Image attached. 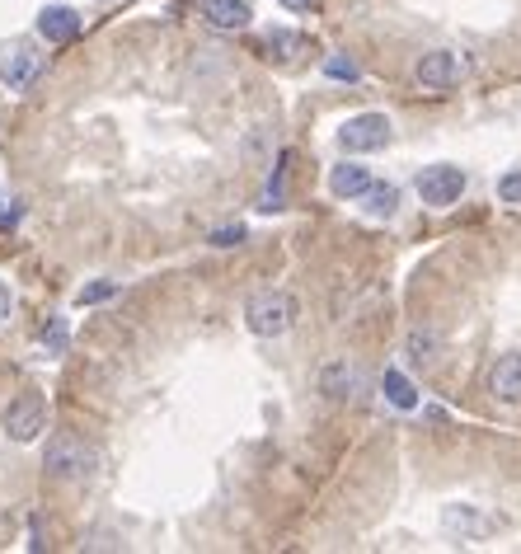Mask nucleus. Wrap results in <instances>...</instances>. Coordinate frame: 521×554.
I'll return each mask as SVG.
<instances>
[{
	"mask_svg": "<svg viewBox=\"0 0 521 554\" xmlns=\"http://www.w3.org/2000/svg\"><path fill=\"white\" fill-rule=\"evenodd\" d=\"M216 249H230V245H245V226H221V231L212 235Z\"/></svg>",
	"mask_w": 521,
	"mask_h": 554,
	"instance_id": "5701e85b",
	"label": "nucleus"
},
{
	"mask_svg": "<svg viewBox=\"0 0 521 554\" xmlns=\"http://www.w3.org/2000/svg\"><path fill=\"white\" fill-rule=\"evenodd\" d=\"M489 390L503 404H521V353H503L489 371Z\"/></svg>",
	"mask_w": 521,
	"mask_h": 554,
	"instance_id": "9b49d317",
	"label": "nucleus"
},
{
	"mask_svg": "<svg viewBox=\"0 0 521 554\" xmlns=\"http://www.w3.org/2000/svg\"><path fill=\"white\" fill-rule=\"evenodd\" d=\"M320 390H324V400H334V404H348L362 395V371L353 367V362H329V367L320 371Z\"/></svg>",
	"mask_w": 521,
	"mask_h": 554,
	"instance_id": "6e6552de",
	"label": "nucleus"
},
{
	"mask_svg": "<svg viewBox=\"0 0 521 554\" xmlns=\"http://www.w3.org/2000/svg\"><path fill=\"white\" fill-rule=\"evenodd\" d=\"M202 19L221 33H240V29H249L254 5H249V0H207V5H202Z\"/></svg>",
	"mask_w": 521,
	"mask_h": 554,
	"instance_id": "1a4fd4ad",
	"label": "nucleus"
},
{
	"mask_svg": "<svg viewBox=\"0 0 521 554\" xmlns=\"http://www.w3.org/2000/svg\"><path fill=\"white\" fill-rule=\"evenodd\" d=\"M263 47H268V57H282V62H292L296 52H301V33L273 29V33H268V38H263Z\"/></svg>",
	"mask_w": 521,
	"mask_h": 554,
	"instance_id": "f3484780",
	"label": "nucleus"
},
{
	"mask_svg": "<svg viewBox=\"0 0 521 554\" xmlns=\"http://www.w3.org/2000/svg\"><path fill=\"white\" fill-rule=\"evenodd\" d=\"M43 66H47V57L33 43H24V38L0 47V85L5 90H15V94L33 90V80L43 76Z\"/></svg>",
	"mask_w": 521,
	"mask_h": 554,
	"instance_id": "7ed1b4c3",
	"label": "nucleus"
},
{
	"mask_svg": "<svg viewBox=\"0 0 521 554\" xmlns=\"http://www.w3.org/2000/svg\"><path fill=\"white\" fill-rule=\"evenodd\" d=\"M329 188H334V198H362L371 188V174L367 165H334V174H329Z\"/></svg>",
	"mask_w": 521,
	"mask_h": 554,
	"instance_id": "ddd939ff",
	"label": "nucleus"
},
{
	"mask_svg": "<svg viewBox=\"0 0 521 554\" xmlns=\"http://www.w3.org/2000/svg\"><path fill=\"white\" fill-rule=\"evenodd\" d=\"M442 526H446V531H465V536H470V531H479V512H470V508H446L442 512Z\"/></svg>",
	"mask_w": 521,
	"mask_h": 554,
	"instance_id": "6ab92c4d",
	"label": "nucleus"
},
{
	"mask_svg": "<svg viewBox=\"0 0 521 554\" xmlns=\"http://www.w3.org/2000/svg\"><path fill=\"white\" fill-rule=\"evenodd\" d=\"M66 339H71L66 320H47L43 324V348H47V353H66Z\"/></svg>",
	"mask_w": 521,
	"mask_h": 554,
	"instance_id": "412c9836",
	"label": "nucleus"
},
{
	"mask_svg": "<svg viewBox=\"0 0 521 554\" xmlns=\"http://www.w3.org/2000/svg\"><path fill=\"white\" fill-rule=\"evenodd\" d=\"M404 362L414 371H432L442 362V334H437V329H409V339H404Z\"/></svg>",
	"mask_w": 521,
	"mask_h": 554,
	"instance_id": "9d476101",
	"label": "nucleus"
},
{
	"mask_svg": "<svg viewBox=\"0 0 521 554\" xmlns=\"http://www.w3.org/2000/svg\"><path fill=\"white\" fill-rule=\"evenodd\" d=\"M381 390H385V400L395 404V409H418V390H414V381L404 376V371H385V381H381Z\"/></svg>",
	"mask_w": 521,
	"mask_h": 554,
	"instance_id": "2eb2a0df",
	"label": "nucleus"
},
{
	"mask_svg": "<svg viewBox=\"0 0 521 554\" xmlns=\"http://www.w3.org/2000/svg\"><path fill=\"white\" fill-rule=\"evenodd\" d=\"M460 193H465V170L460 165H428L418 174V198L428 207H451V202H460Z\"/></svg>",
	"mask_w": 521,
	"mask_h": 554,
	"instance_id": "423d86ee",
	"label": "nucleus"
},
{
	"mask_svg": "<svg viewBox=\"0 0 521 554\" xmlns=\"http://www.w3.org/2000/svg\"><path fill=\"white\" fill-rule=\"evenodd\" d=\"M38 33H43L47 43H71L80 33V15L71 5H43L38 10Z\"/></svg>",
	"mask_w": 521,
	"mask_h": 554,
	"instance_id": "f8f14e48",
	"label": "nucleus"
},
{
	"mask_svg": "<svg viewBox=\"0 0 521 554\" xmlns=\"http://www.w3.org/2000/svg\"><path fill=\"white\" fill-rule=\"evenodd\" d=\"M245 324H249V334H259V339H277V334H287V329L296 324V296L292 292L249 296Z\"/></svg>",
	"mask_w": 521,
	"mask_h": 554,
	"instance_id": "f03ea898",
	"label": "nucleus"
},
{
	"mask_svg": "<svg viewBox=\"0 0 521 554\" xmlns=\"http://www.w3.org/2000/svg\"><path fill=\"white\" fill-rule=\"evenodd\" d=\"M108 296H118V282H90V287H80L76 292V306H99Z\"/></svg>",
	"mask_w": 521,
	"mask_h": 554,
	"instance_id": "aec40b11",
	"label": "nucleus"
},
{
	"mask_svg": "<svg viewBox=\"0 0 521 554\" xmlns=\"http://www.w3.org/2000/svg\"><path fill=\"white\" fill-rule=\"evenodd\" d=\"M362 212H367L371 221H390V216L399 212V188L395 184H371L367 193H362Z\"/></svg>",
	"mask_w": 521,
	"mask_h": 554,
	"instance_id": "4468645a",
	"label": "nucleus"
},
{
	"mask_svg": "<svg viewBox=\"0 0 521 554\" xmlns=\"http://www.w3.org/2000/svg\"><path fill=\"white\" fill-rule=\"evenodd\" d=\"M0 428H5V437L10 442H38L47 428V404L43 395H19V400H10V409H5V418H0Z\"/></svg>",
	"mask_w": 521,
	"mask_h": 554,
	"instance_id": "39448f33",
	"label": "nucleus"
},
{
	"mask_svg": "<svg viewBox=\"0 0 521 554\" xmlns=\"http://www.w3.org/2000/svg\"><path fill=\"white\" fill-rule=\"evenodd\" d=\"M324 76H329V80H348V85H353V80H362V66H357L348 52H334V57H324Z\"/></svg>",
	"mask_w": 521,
	"mask_h": 554,
	"instance_id": "a211bd4d",
	"label": "nucleus"
},
{
	"mask_svg": "<svg viewBox=\"0 0 521 554\" xmlns=\"http://www.w3.org/2000/svg\"><path fill=\"white\" fill-rule=\"evenodd\" d=\"M19 216H24V207H19V202H10V207H0V231H10V226H19Z\"/></svg>",
	"mask_w": 521,
	"mask_h": 554,
	"instance_id": "b1692460",
	"label": "nucleus"
},
{
	"mask_svg": "<svg viewBox=\"0 0 521 554\" xmlns=\"http://www.w3.org/2000/svg\"><path fill=\"white\" fill-rule=\"evenodd\" d=\"M498 198L512 202V207H521V170H507L503 179H498Z\"/></svg>",
	"mask_w": 521,
	"mask_h": 554,
	"instance_id": "4be33fe9",
	"label": "nucleus"
},
{
	"mask_svg": "<svg viewBox=\"0 0 521 554\" xmlns=\"http://www.w3.org/2000/svg\"><path fill=\"white\" fill-rule=\"evenodd\" d=\"M277 5H287V10H306L310 0H277Z\"/></svg>",
	"mask_w": 521,
	"mask_h": 554,
	"instance_id": "a878e982",
	"label": "nucleus"
},
{
	"mask_svg": "<svg viewBox=\"0 0 521 554\" xmlns=\"http://www.w3.org/2000/svg\"><path fill=\"white\" fill-rule=\"evenodd\" d=\"M287 165H292V155L282 151L277 155V170H273V179H268V188H263V212H277L282 202H287Z\"/></svg>",
	"mask_w": 521,
	"mask_h": 554,
	"instance_id": "dca6fc26",
	"label": "nucleus"
},
{
	"mask_svg": "<svg viewBox=\"0 0 521 554\" xmlns=\"http://www.w3.org/2000/svg\"><path fill=\"white\" fill-rule=\"evenodd\" d=\"M43 470L52 479H90L99 475V451L76 432H57L43 451Z\"/></svg>",
	"mask_w": 521,
	"mask_h": 554,
	"instance_id": "f257e3e1",
	"label": "nucleus"
},
{
	"mask_svg": "<svg viewBox=\"0 0 521 554\" xmlns=\"http://www.w3.org/2000/svg\"><path fill=\"white\" fill-rule=\"evenodd\" d=\"M10 306H15V296H10V287L0 282V320H10Z\"/></svg>",
	"mask_w": 521,
	"mask_h": 554,
	"instance_id": "393cba45",
	"label": "nucleus"
},
{
	"mask_svg": "<svg viewBox=\"0 0 521 554\" xmlns=\"http://www.w3.org/2000/svg\"><path fill=\"white\" fill-rule=\"evenodd\" d=\"M390 118L385 113H357V118H348V123L338 127V146L348 155H362V151H381V146H390Z\"/></svg>",
	"mask_w": 521,
	"mask_h": 554,
	"instance_id": "20e7f679",
	"label": "nucleus"
},
{
	"mask_svg": "<svg viewBox=\"0 0 521 554\" xmlns=\"http://www.w3.org/2000/svg\"><path fill=\"white\" fill-rule=\"evenodd\" d=\"M414 80L423 85V90H451L460 80V62H456V52H423L414 66Z\"/></svg>",
	"mask_w": 521,
	"mask_h": 554,
	"instance_id": "0eeeda50",
	"label": "nucleus"
}]
</instances>
